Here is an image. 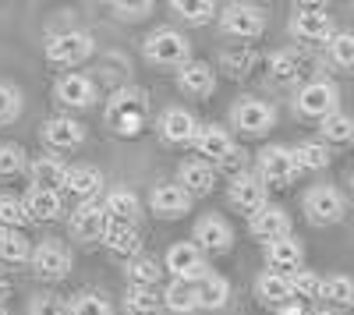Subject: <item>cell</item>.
<instances>
[{"label":"cell","instance_id":"cell-18","mask_svg":"<svg viewBox=\"0 0 354 315\" xmlns=\"http://www.w3.org/2000/svg\"><path fill=\"white\" fill-rule=\"evenodd\" d=\"M149 209L163 220H181L192 213V195L181 188V184H174V181H163L153 188L149 195Z\"/></svg>","mask_w":354,"mask_h":315},{"label":"cell","instance_id":"cell-50","mask_svg":"<svg viewBox=\"0 0 354 315\" xmlns=\"http://www.w3.org/2000/svg\"><path fill=\"white\" fill-rule=\"evenodd\" d=\"M277 315H305V308H301V301H287L277 308Z\"/></svg>","mask_w":354,"mask_h":315},{"label":"cell","instance_id":"cell-21","mask_svg":"<svg viewBox=\"0 0 354 315\" xmlns=\"http://www.w3.org/2000/svg\"><path fill=\"white\" fill-rule=\"evenodd\" d=\"M177 184H181L192 198L213 195V188H216V166L205 163V160H185L181 170H177Z\"/></svg>","mask_w":354,"mask_h":315},{"label":"cell","instance_id":"cell-38","mask_svg":"<svg viewBox=\"0 0 354 315\" xmlns=\"http://www.w3.org/2000/svg\"><path fill=\"white\" fill-rule=\"evenodd\" d=\"M270 75L277 82H298L305 75V57L298 50H277L270 57Z\"/></svg>","mask_w":354,"mask_h":315},{"label":"cell","instance_id":"cell-53","mask_svg":"<svg viewBox=\"0 0 354 315\" xmlns=\"http://www.w3.org/2000/svg\"><path fill=\"white\" fill-rule=\"evenodd\" d=\"M0 315H11V312H8V308H4V301H0Z\"/></svg>","mask_w":354,"mask_h":315},{"label":"cell","instance_id":"cell-41","mask_svg":"<svg viewBox=\"0 0 354 315\" xmlns=\"http://www.w3.org/2000/svg\"><path fill=\"white\" fill-rule=\"evenodd\" d=\"M287 283H290V294H294V301H305V298H322V276H319V273H312V269H294V273L287 276Z\"/></svg>","mask_w":354,"mask_h":315},{"label":"cell","instance_id":"cell-23","mask_svg":"<svg viewBox=\"0 0 354 315\" xmlns=\"http://www.w3.org/2000/svg\"><path fill=\"white\" fill-rule=\"evenodd\" d=\"M192 146L198 149V160H205V163H220V160L234 149V138H230V131L220 128V124H198Z\"/></svg>","mask_w":354,"mask_h":315},{"label":"cell","instance_id":"cell-25","mask_svg":"<svg viewBox=\"0 0 354 315\" xmlns=\"http://www.w3.org/2000/svg\"><path fill=\"white\" fill-rule=\"evenodd\" d=\"M64 191L75 195V198H82V202H93V198L103 191V170H100V166H88V163L68 166Z\"/></svg>","mask_w":354,"mask_h":315},{"label":"cell","instance_id":"cell-30","mask_svg":"<svg viewBox=\"0 0 354 315\" xmlns=\"http://www.w3.org/2000/svg\"><path fill=\"white\" fill-rule=\"evenodd\" d=\"M255 294H259V301H262V305H273V308H280V305L294 301L287 276H283V273H273V269H266V273L255 280Z\"/></svg>","mask_w":354,"mask_h":315},{"label":"cell","instance_id":"cell-42","mask_svg":"<svg viewBox=\"0 0 354 315\" xmlns=\"http://www.w3.org/2000/svg\"><path fill=\"white\" fill-rule=\"evenodd\" d=\"M71 315H113V305L100 294V291H78L75 298H68Z\"/></svg>","mask_w":354,"mask_h":315},{"label":"cell","instance_id":"cell-34","mask_svg":"<svg viewBox=\"0 0 354 315\" xmlns=\"http://www.w3.org/2000/svg\"><path fill=\"white\" fill-rule=\"evenodd\" d=\"M220 64H223V71H227L230 78H248V75L255 71V64H259V53H255V46L241 43V46L223 50Z\"/></svg>","mask_w":354,"mask_h":315},{"label":"cell","instance_id":"cell-43","mask_svg":"<svg viewBox=\"0 0 354 315\" xmlns=\"http://www.w3.org/2000/svg\"><path fill=\"white\" fill-rule=\"evenodd\" d=\"M25 163H28V156H25V149L18 146V142H0V181L18 178L25 170Z\"/></svg>","mask_w":354,"mask_h":315},{"label":"cell","instance_id":"cell-26","mask_svg":"<svg viewBox=\"0 0 354 315\" xmlns=\"http://www.w3.org/2000/svg\"><path fill=\"white\" fill-rule=\"evenodd\" d=\"M103 248H106L110 255H121V259H135V255H142V234H138V227L106 223Z\"/></svg>","mask_w":354,"mask_h":315},{"label":"cell","instance_id":"cell-47","mask_svg":"<svg viewBox=\"0 0 354 315\" xmlns=\"http://www.w3.org/2000/svg\"><path fill=\"white\" fill-rule=\"evenodd\" d=\"M28 315H71L68 298H57V294H36L32 305H28Z\"/></svg>","mask_w":354,"mask_h":315},{"label":"cell","instance_id":"cell-35","mask_svg":"<svg viewBox=\"0 0 354 315\" xmlns=\"http://www.w3.org/2000/svg\"><path fill=\"white\" fill-rule=\"evenodd\" d=\"M170 11L188 25H209L220 15V8L213 0H170Z\"/></svg>","mask_w":354,"mask_h":315},{"label":"cell","instance_id":"cell-7","mask_svg":"<svg viewBox=\"0 0 354 315\" xmlns=\"http://www.w3.org/2000/svg\"><path fill=\"white\" fill-rule=\"evenodd\" d=\"M305 216L308 223L315 227H333L347 216V202H344V195L333 188V184H315L305 191Z\"/></svg>","mask_w":354,"mask_h":315},{"label":"cell","instance_id":"cell-49","mask_svg":"<svg viewBox=\"0 0 354 315\" xmlns=\"http://www.w3.org/2000/svg\"><path fill=\"white\" fill-rule=\"evenodd\" d=\"M245 163H248V153L245 149H238V146H234L216 166L223 170V174H234V178H238V174H245Z\"/></svg>","mask_w":354,"mask_h":315},{"label":"cell","instance_id":"cell-8","mask_svg":"<svg viewBox=\"0 0 354 315\" xmlns=\"http://www.w3.org/2000/svg\"><path fill=\"white\" fill-rule=\"evenodd\" d=\"M230 124L238 128L241 135H266V131L277 124V110L266 103V99L241 96L238 103L230 106Z\"/></svg>","mask_w":354,"mask_h":315},{"label":"cell","instance_id":"cell-46","mask_svg":"<svg viewBox=\"0 0 354 315\" xmlns=\"http://www.w3.org/2000/svg\"><path fill=\"white\" fill-rule=\"evenodd\" d=\"M18 117H21V93L15 85L0 82V124H11Z\"/></svg>","mask_w":354,"mask_h":315},{"label":"cell","instance_id":"cell-28","mask_svg":"<svg viewBox=\"0 0 354 315\" xmlns=\"http://www.w3.org/2000/svg\"><path fill=\"white\" fill-rule=\"evenodd\" d=\"M32 188H46V191H57L64 181H68V163L61 156H39L32 160Z\"/></svg>","mask_w":354,"mask_h":315},{"label":"cell","instance_id":"cell-33","mask_svg":"<svg viewBox=\"0 0 354 315\" xmlns=\"http://www.w3.org/2000/svg\"><path fill=\"white\" fill-rule=\"evenodd\" d=\"M124 276H128L131 287H156L160 276H163V262L149 259V255H135L124 266Z\"/></svg>","mask_w":354,"mask_h":315},{"label":"cell","instance_id":"cell-39","mask_svg":"<svg viewBox=\"0 0 354 315\" xmlns=\"http://www.w3.org/2000/svg\"><path fill=\"white\" fill-rule=\"evenodd\" d=\"M322 298L337 308H354V276L347 273H333L322 280Z\"/></svg>","mask_w":354,"mask_h":315},{"label":"cell","instance_id":"cell-6","mask_svg":"<svg viewBox=\"0 0 354 315\" xmlns=\"http://www.w3.org/2000/svg\"><path fill=\"white\" fill-rule=\"evenodd\" d=\"M333 18L322 4H294L290 18V36L301 43H330L333 39Z\"/></svg>","mask_w":354,"mask_h":315},{"label":"cell","instance_id":"cell-12","mask_svg":"<svg viewBox=\"0 0 354 315\" xmlns=\"http://www.w3.org/2000/svg\"><path fill=\"white\" fill-rule=\"evenodd\" d=\"M71 266H75V255L64 241H43L32 251V269L43 280H64L71 273Z\"/></svg>","mask_w":354,"mask_h":315},{"label":"cell","instance_id":"cell-4","mask_svg":"<svg viewBox=\"0 0 354 315\" xmlns=\"http://www.w3.org/2000/svg\"><path fill=\"white\" fill-rule=\"evenodd\" d=\"M163 269L177 280V283H188V287H195V283L202 276H209L213 269L205 266V255L198 251L195 241H174L163 255Z\"/></svg>","mask_w":354,"mask_h":315},{"label":"cell","instance_id":"cell-45","mask_svg":"<svg viewBox=\"0 0 354 315\" xmlns=\"http://www.w3.org/2000/svg\"><path fill=\"white\" fill-rule=\"evenodd\" d=\"M326 50H330V61L337 68H354V32H333Z\"/></svg>","mask_w":354,"mask_h":315},{"label":"cell","instance_id":"cell-48","mask_svg":"<svg viewBox=\"0 0 354 315\" xmlns=\"http://www.w3.org/2000/svg\"><path fill=\"white\" fill-rule=\"evenodd\" d=\"M113 18H121V21H142V18H149L153 15V4L149 0H138V4H124V0H117V4H110Z\"/></svg>","mask_w":354,"mask_h":315},{"label":"cell","instance_id":"cell-9","mask_svg":"<svg viewBox=\"0 0 354 315\" xmlns=\"http://www.w3.org/2000/svg\"><path fill=\"white\" fill-rule=\"evenodd\" d=\"M259 181L266 188H287L294 178H298V163H294V153L287 146H266L259 153Z\"/></svg>","mask_w":354,"mask_h":315},{"label":"cell","instance_id":"cell-17","mask_svg":"<svg viewBox=\"0 0 354 315\" xmlns=\"http://www.w3.org/2000/svg\"><path fill=\"white\" fill-rule=\"evenodd\" d=\"M39 135H43V142L53 153H71V149H82L85 124L75 121V117H50V121H43Z\"/></svg>","mask_w":354,"mask_h":315},{"label":"cell","instance_id":"cell-37","mask_svg":"<svg viewBox=\"0 0 354 315\" xmlns=\"http://www.w3.org/2000/svg\"><path fill=\"white\" fill-rule=\"evenodd\" d=\"M290 153H294V163H298V174L301 170H326L330 160H333L326 142H301V146H294Z\"/></svg>","mask_w":354,"mask_h":315},{"label":"cell","instance_id":"cell-40","mask_svg":"<svg viewBox=\"0 0 354 315\" xmlns=\"http://www.w3.org/2000/svg\"><path fill=\"white\" fill-rule=\"evenodd\" d=\"M163 308L174 312V315H192L198 312V301H195V287H188V283H170V287L163 291Z\"/></svg>","mask_w":354,"mask_h":315},{"label":"cell","instance_id":"cell-10","mask_svg":"<svg viewBox=\"0 0 354 315\" xmlns=\"http://www.w3.org/2000/svg\"><path fill=\"white\" fill-rule=\"evenodd\" d=\"M220 28L234 39H259L266 32V11L255 4H227L220 11Z\"/></svg>","mask_w":354,"mask_h":315},{"label":"cell","instance_id":"cell-27","mask_svg":"<svg viewBox=\"0 0 354 315\" xmlns=\"http://www.w3.org/2000/svg\"><path fill=\"white\" fill-rule=\"evenodd\" d=\"M103 213H106L110 223H128V227H135V220H138V213H142V202H138V195H135L131 188H113V191L106 195V202H103Z\"/></svg>","mask_w":354,"mask_h":315},{"label":"cell","instance_id":"cell-19","mask_svg":"<svg viewBox=\"0 0 354 315\" xmlns=\"http://www.w3.org/2000/svg\"><path fill=\"white\" fill-rule=\"evenodd\" d=\"M248 231H252V238H259L266 245L280 241L290 234V213L283 206H262L255 216H248Z\"/></svg>","mask_w":354,"mask_h":315},{"label":"cell","instance_id":"cell-15","mask_svg":"<svg viewBox=\"0 0 354 315\" xmlns=\"http://www.w3.org/2000/svg\"><path fill=\"white\" fill-rule=\"evenodd\" d=\"M160 138L167 142V146H188V142H195V131H198V121L195 113L185 110V106H167L160 113Z\"/></svg>","mask_w":354,"mask_h":315},{"label":"cell","instance_id":"cell-29","mask_svg":"<svg viewBox=\"0 0 354 315\" xmlns=\"http://www.w3.org/2000/svg\"><path fill=\"white\" fill-rule=\"evenodd\" d=\"M195 301H198V308H205V312L223 308V305L230 301V283H227L220 273L202 276V280L195 283Z\"/></svg>","mask_w":354,"mask_h":315},{"label":"cell","instance_id":"cell-32","mask_svg":"<svg viewBox=\"0 0 354 315\" xmlns=\"http://www.w3.org/2000/svg\"><path fill=\"white\" fill-rule=\"evenodd\" d=\"M32 259V241L25 231H0V266H21Z\"/></svg>","mask_w":354,"mask_h":315},{"label":"cell","instance_id":"cell-22","mask_svg":"<svg viewBox=\"0 0 354 315\" xmlns=\"http://www.w3.org/2000/svg\"><path fill=\"white\" fill-rule=\"evenodd\" d=\"M177 85H181V93L195 96V99H205V96H213L216 89V71L205 64V61H192L185 68H177Z\"/></svg>","mask_w":354,"mask_h":315},{"label":"cell","instance_id":"cell-20","mask_svg":"<svg viewBox=\"0 0 354 315\" xmlns=\"http://www.w3.org/2000/svg\"><path fill=\"white\" fill-rule=\"evenodd\" d=\"M301 262H305V245L294 238V234H287V238H280V241H270V245H266V266H270L273 273L290 276L294 269H301Z\"/></svg>","mask_w":354,"mask_h":315},{"label":"cell","instance_id":"cell-14","mask_svg":"<svg viewBox=\"0 0 354 315\" xmlns=\"http://www.w3.org/2000/svg\"><path fill=\"white\" fill-rule=\"evenodd\" d=\"M106 213L100 202H82L71 216H68V231L75 241H85V245H93V241H103L106 234Z\"/></svg>","mask_w":354,"mask_h":315},{"label":"cell","instance_id":"cell-36","mask_svg":"<svg viewBox=\"0 0 354 315\" xmlns=\"http://www.w3.org/2000/svg\"><path fill=\"white\" fill-rule=\"evenodd\" d=\"M319 135L326 146H347V142H354V117H347V113H330V117L319 121Z\"/></svg>","mask_w":354,"mask_h":315},{"label":"cell","instance_id":"cell-11","mask_svg":"<svg viewBox=\"0 0 354 315\" xmlns=\"http://www.w3.org/2000/svg\"><path fill=\"white\" fill-rule=\"evenodd\" d=\"M195 245H198L202 255L205 251H209V255H223V251L234 248V227L220 213H205L195 223Z\"/></svg>","mask_w":354,"mask_h":315},{"label":"cell","instance_id":"cell-51","mask_svg":"<svg viewBox=\"0 0 354 315\" xmlns=\"http://www.w3.org/2000/svg\"><path fill=\"white\" fill-rule=\"evenodd\" d=\"M0 298H11V280L4 276V269H0Z\"/></svg>","mask_w":354,"mask_h":315},{"label":"cell","instance_id":"cell-44","mask_svg":"<svg viewBox=\"0 0 354 315\" xmlns=\"http://www.w3.org/2000/svg\"><path fill=\"white\" fill-rule=\"evenodd\" d=\"M25 223H28V216H25L21 198H15V195H0V231H21Z\"/></svg>","mask_w":354,"mask_h":315},{"label":"cell","instance_id":"cell-2","mask_svg":"<svg viewBox=\"0 0 354 315\" xmlns=\"http://www.w3.org/2000/svg\"><path fill=\"white\" fill-rule=\"evenodd\" d=\"M43 53L53 68H78L96 53V39L88 32H78V28H68V32H53L46 39Z\"/></svg>","mask_w":354,"mask_h":315},{"label":"cell","instance_id":"cell-1","mask_svg":"<svg viewBox=\"0 0 354 315\" xmlns=\"http://www.w3.org/2000/svg\"><path fill=\"white\" fill-rule=\"evenodd\" d=\"M145 117H149V93L145 89H138V85H117L110 93L106 124L113 128V135L135 138L145 128Z\"/></svg>","mask_w":354,"mask_h":315},{"label":"cell","instance_id":"cell-31","mask_svg":"<svg viewBox=\"0 0 354 315\" xmlns=\"http://www.w3.org/2000/svg\"><path fill=\"white\" fill-rule=\"evenodd\" d=\"M124 312L128 315H163V291L156 287H128L124 291Z\"/></svg>","mask_w":354,"mask_h":315},{"label":"cell","instance_id":"cell-52","mask_svg":"<svg viewBox=\"0 0 354 315\" xmlns=\"http://www.w3.org/2000/svg\"><path fill=\"white\" fill-rule=\"evenodd\" d=\"M305 315H340L337 308H315V312H305Z\"/></svg>","mask_w":354,"mask_h":315},{"label":"cell","instance_id":"cell-16","mask_svg":"<svg viewBox=\"0 0 354 315\" xmlns=\"http://www.w3.org/2000/svg\"><path fill=\"white\" fill-rule=\"evenodd\" d=\"M53 96H57V103H64L71 110H88L96 103V82L88 75L68 71V75H61V82L53 85Z\"/></svg>","mask_w":354,"mask_h":315},{"label":"cell","instance_id":"cell-5","mask_svg":"<svg viewBox=\"0 0 354 315\" xmlns=\"http://www.w3.org/2000/svg\"><path fill=\"white\" fill-rule=\"evenodd\" d=\"M337 106H340V89L330 78H312L298 89V96H294V110H298L301 117H312V121L330 117V113H337Z\"/></svg>","mask_w":354,"mask_h":315},{"label":"cell","instance_id":"cell-3","mask_svg":"<svg viewBox=\"0 0 354 315\" xmlns=\"http://www.w3.org/2000/svg\"><path fill=\"white\" fill-rule=\"evenodd\" d=\"M145 61L156 68H185L192 61V43L185 32L177 28H156V32L145 39Z\"/></svg>","mask_w":354,"mask_h":315},{"label":"cell","instance_id":"cell-24","mask_svg":"<svg viewBox=\"0 0 354 315\" xmlns=\"http://www.w3.org/2000/svg\"><path fill=\"white\" fill-rule=\"evenodd\" d=\"M21 206H25V216L28 220H36V223H50L64 213V198L61 191H46V188H28L25 198H21Z\"/></svg>","mask_w":354,"mask_h":315},{"label":"cell","instance_id":"cell-13","mask_svg":"<svg viewBox=\"0 0 354 315\" xmlns=\"http://www.w3.org/2000/svg\"><path fill=\"white\" fill-rule=\"evenodd\" d=\"M266 191H270V188H266V184L259 181V174L245 170V174L230 178L227 198H230V206L238 209V213H248V216H255L262 206H270V202H266Z\"/></svg>","mask_w":354,"mask_h":315}]
</instances>
